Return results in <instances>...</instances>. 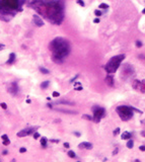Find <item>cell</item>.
Wrapping results in <instances>:
<instances>
[{"label": "cell", "instance_id": "cell-1", "mask_svg": "<svg viewBox=\"0 0 145 162\" xmlns=\"http://www.w3.org/2000/svg\"><path fill=\"white\" fill-rule=\"evenodd\" d=\"M32 7L49 22L60 25L64 19V0H33Z\"/></svg>", "mask_w": 145, "mask_h": 162}, {"label": "cell", "instance_id": "cell-2", "mask_svg": "<svg viewBox=\"0 0 145 162\" xmlns=\"http://www.w3.org/2000/svg\"><path fill=\"white\" fill-rule=\"evenodd\" d=\"M49 49L52 52V61L56 64H62L70 53V44L62 36L55 38L49 45Z\"/></svg>", "mask_w": 145, "mask_h": 162}, {"label": "cell", "instance_id": "cell-3", "mask_svg": "<svg viewBox=\"0 0 145 162\" xmlns=\"http://www.w3.org/2000/svg\"><path fill=\"white\" fill-rule=\"evenodd\" d=\"M23 2L25 1H21V0H0V10L14 12H16L17 10L21 11Z\"/></svg>", "mask_w": 145, "mask_h": 162}, {"label": "cell", "instance_id": "cell-4", "mask_svg": "<svg viewBox=\"0 0 145 162\" xmlns=\"http://www.w3.org/2000/svg\"><path fill=\"white\" fill-rule=\"evenodd\" d=\"M124 59H125L124 54L112 57V58L109 60V62L106 64V66H104V70H106L107 73H109V74H114L118 69H119L121 63L124 61Z\"/></svg>", "mask_w": 145, "mask_h": 162}, {"label": "cell", "instance_id": "cell-5", "mask_svg": "<svg viewBox=\"0 0 145 162\" xmlns=\"http://www.w3.org/2000/svg\"><path fill=\"white\" fill-rule=\"evenodd\" d=\"M116 111L123 122H128L134 116V107L130 105H119L117 106Z\"/></svg>", "mask_w": 145, "mask_h": 162}, {"label": "cell", "instance_id": "cell-6", "mask_svg": "<svg viewBox=\"0 0 145 162\" xmlns=\"http://www.w3.org/2000/svg\"><path fill=\"white\" fill-rule=\"evenodd\" d=\"M92 113H93V116H92V121L94 123H99L100 120L103 117H106V109L102 106H99V105H94L92 106Z\"/></svg>", "mask_w": 145, "mask_h": 162}, {"label": "cell", "instance_id": "cell-7", "mask_svg": "<svg viewBox=\"0 0 145 162\" xmlns=\"http://www.w3.org/2000/svg\"><path fill=\"white\" fill-rule=\"evenodd\" d=\"M14 11H6V10H0V20L3 21H9L13 16L15 15Z\"/></svg>", "mask_w": 145, "mask_h": 162}, {"label": "cell", "instance_id": "cell-8", "mask_svg": "<svg viewBox=\"0 0 145 162\" xmlns=\"http://www.w3.org/2000/svg\"><path fill=\"white\" fill-rule=\"evenodd\" d=\"M37 129H39V127H32V128H26V129H23L21 131H19L17 133V137H25V136H29V135H33L36 132Z\"/></svg>", "mask_w": 145, "mask_h": 162}, {"label": "cell", "instance_id": "cell-9", "mask_svg": "<svg viewBox=\"0 0 145 162\" xmlns=\"http://www.w3.org/2000/svg\"><path fill=\"white\" fill-rule=\"evenodd\" d=\"M8 92L11 93L13 96H16L19 94V87H18V84L16 81H13V82L9 83L8 85Z\"/></svg>", "mask_w": 145, "mask_h": 162}, {"label": "cell", "instance_id": "cell-10", "mask_svg": "<svg viewBox=\"0 0 145 162\" xmlns=\"http://www.w3.org/2000/svg\"><path fill=\"white\" fill-rule=\"evenodd\" d=\"M33 24H36L38 28H42V26L44 25L43 19L40 17L38 14H33Z\"/></svg>", "mask_w": 145, "mask_h": 162}, {"label": "cell", "instance_id": "cell-11", "mask_svg": "<svg viewBox=\"0 0 145 162\" xmlns=\"http://www.w3.org/2000/svg\"><path fill=\"white\" fill-rule=\"evenodd\" d=\"M104 81H106V83H107L110 87H114V85H115V81H114V76H113V74H109V75H107L106 78H104Z\"/></svg>", "mask_w": 145, "mask_h": 162}, {"label": "cell", "instance_id": "cell-12", "mask_svg": "<svg viewBox=\"0 0 145 162\" xmlns=\"http://www.w3.org/2000/svg\"><path fill=\"white\" fill-rule=\"evenodd\" d=\"M79 149H86V150H90L92 149V144L89 143V142H82L78 145Z\"/></svg>", "mask_w": 145, "mask_h": 162}, {"label": "cell", "instance_id": "cell-13", "mask_svg": "<svg viewBox=\"0 0 145 162\" xmlns=\"http://www.w3.org/2000/svg\"><path fill=\"white\" fill-rule=\"evenodd\" d=\"M15 60H16V55L14 53H10L8 60L6 61V64H7V65H12V64L15 62Z\"/></svg>", "mask_w": 145, "mask_h": 162}, {"label": "cell", "instance_id": "cell-14", "mask_svg": "<svg viewBox=\"0 0 145 162\" xmlns=\"http://www.w3.org/2000/svg\"><path fill=\"white\" fill-rule=\"evenodd\" d=\"M55 104H65V105H74V102L69 100H57L55 101Z\"/></svg>", "mask_w": 145, "mask_h": 162}, {"label": "cell", "instance_id": "cell-15", "mask_svg": "<svg viewBox=\"0 0 145 162\" xmlns=\"http://www.w3.org/2000/svg\"><path fill=\"white\" fill-rule=\"evenodd\" d=\"M131 134L129 133L128 131H125V132H123V134L121 135V138H122V140H129V139H131Z\"/></svg>", "mask_w": 145, "mask_h": 162}, {"label": "cell", "instance_id": "cell-16", "mask_svg": "<svg viewBox=\"0 0 145 162\" xmlns=\"http://www.w3.org/2000/svg\"><path fill=\"white\" fill-rule=\"evenodd\" d=\"M140 83H141V81L140 80H134L133 81V84H132V86H133V88L134 89H136V90H139V87H140Z\"/></svg>", "mask_w": 145, "mask_h": 162}, {"label": "cell", "instance_id": "cell-17", "mask_svg": "<svg viewBox=\"0 0 145 162\" xmlns=\"http://www.w3.org/2000/svg\"><path fill=\"white\" fill-rule=\"evenodd\" d=\"M56 110L58 111H61V113H70V114H76L77 113L76 111H73V110H69V109H56Z\"/></svg>", "mask_w": 145, "mask_h": 162}, {"label": "cell", "instance_id": "cell-18", "mask_svg": "<svg viewBox=\"0 0 145 162\" xmlns=\"http://www.w3.org/2000/svg\"><path fill=\"white\" fill-rule=\"evenodd\" d=\"M49 85H50V81L46 80V81H44V82L41 83V88L42 89H47L49 87Z\"/></svg>", "mask_w": 145, "mask_h": 162}, {"label": "cell", "instance_id": "cell-19", "mask_svg": "<svg viewBox=\"0 0 145 162\" xmlns=\"http://www.w3.org/2000/svg\"><path fill=\"white\" fill-rule=\"evenodd\" d=\"M47 143H48V139L46 137H42L41 139V145L43 148H47Z\"/></svg>", "mask_w": 145, "mask_h": 162}, {"label": "cell", "instance_id": "cell-20", "mask_svg": "<svg viewBox=\"0 0 145 162\" xmlns=\"http://www.w3.org/2000/svg\"><path fill=\"white\" fill-rule=\"evenodd\" d=\"M126 146H127V148H129V149H132L133 146H134V141H133L132 139L127 140V144H126Z\"/></svg>", "mask_w": 145, "mask_h": 162}, {"label": "cell", "instance_id": "cell-21", "mask_svg": "<svg viewBox=\"0 0 145 162\" xmlns=\"http://www.w3.org/2000/svg\"><path fill=\"white\" fill-rule=\"evenodd\" d=\"M139 90L141 91L142 93H145V80H142L140 83V87H139Z\"/></svg>", "mask_w": 145, "mask_h": 162}, {"label": "cell", "instance_id": "cell-22", "mask_svg": "<svg viewBox=\"0 0 145 162\" xmlns=\"http://www.w3.org/2000/svg\"><path fill=\"white\" fill-rule=\"evenodd\" d=\"M39 70L41 71V72H42L43 74H49V73H50V71H49L48 69H46L45 67H42V66H41V67H39Z\"/></svg>", "mask_w": 145, "mask_h": 162}, {"label": "cell", "instance_id": "cell-23", "mask_svg": "<svg viewBox=\"0 0 145 162\" xmlns=\"http://www.w3.org/2000/svg\"><path fill=\"white\" fill-rule=\"evenodd\" d=\"M67 154H68V156H69L70 158H75V157H76L75 152L72 151V150H69V151H68V153H67Z\"/></svg>", "mask_w": 145, "mask_h": 162}, {"label": "cell", "instance_id": "cell-24", "mask_svg": "<svg viewBox=\"0 0 145 162\" xmlns=\"http://www.w3.org/2000/svg\"><path fill=\"white\" fill-rule=\"evenodd\" d=\"M82 119L87 120V121H92V116H90V114H83Z\"/></svg>", "mask_w": 145, "mask_h": 162}, {"label": "cell", "instance_id": "cell-25", "mask_svg": "<svg viewBox=\"0 0 145 162\" xmlns=\"http://www.w3.org/2000/svg\"><path fill=\"white\" fill-rule=\"evenodd\" d=\"M99 8H100V9H108V8H109V5H108L107 3H100L99 6Z\"/></svg>", "mask_w": 145, "mask_h": 162}, {"label": "cell", "instance_id": "cell-26", "mask_svg": "<svg viewBox=\"0 0 145 162\" xmlns=\"http://www.w3.org/2000/svg\"><path fill=\"white\" fill-rule=\"evenodd\" d=\"M94 15L97 16V17H99V16L103 15V12L100 11V10H99V9H95V10H94Z\"/></svg>", "mask_w": 145, "mask_h": 162}, {"label": "cell", "instance_id": "cell-27", "mask_svg": "<svg viewBox=\"0 0 145 162\" xmlns=\"http://www.w3.org/2000/svg\"><path fill=\"white\" fill-rule=\"evenodd\" d=\"M135 46L137 47V48H141V47L143 46V44L141 40H136V43H135Z\"/></svg>", "mask_w": 145, "mask_h": 162}, {"label": "cell", "instance_id": "cell-28", "mask_svg": "<svg viewBox=\"0 0 145 162\" xmlns=\"http://www.w3.org/2000/svg\"><path fill=\"white\" fill-rule=\"evenodd\" d=\"M120 131H121L120 128H117V129H115L114 132H113V135H114V136H117V135H119L120 134Z\"/></svg>", "mask_w": 145, "mask_h": 162}, {"label": "cell", "instance_id": "cell-29", "mask_svg": "<svg viewBox=\"0 0 145 162\" xmlns=\"http://www.w3.org/2000/svg\"><path fill=\"white\" fill-rule=\"evenodd\" d=\"M76 2L78 3V4L81 6V7H84V6H85V3H84L83 0H76Z\"/></svg>", "mask_w": 145, "mask_h": 162}, {"label": "cell", "instance_id": "cell-30", "mask_svg": "<svg viewBox=\"0 0 145 162\" xmlns=\"http://www.w3.org/2000/svg\"><path fill=\"white\" fill-rule=\"evenodd\" d=\"M10 144V140H9V138L8 139H6V140H3V145L4 146H7V145Z\"/></svg>", "mask_w": 145, "mask_h": 162}, {"label": "cell", "instance_id": "cell-31", "mask_svg": "<svg viewBox=\"0 0 145 162\" xmlns=\"http://www.w3.org/2000/svg\"><path fill=\"white\" fill-rule=\"evenodd\" d=\"M33 139H39V138H40V134L38 133V132H35V133H33Z\"/></svg>", "mask_w": 145, "mask_h": 162}, {"label": "cell", "instance_id": "cell-32", "mask_svg": "<svg viewBox=\"0 0 145 162\" xmlns=\"http://www.w3.org/2000/svg\"><path fill=\"white\" fill-rule=\"evenodd\" d=\"M74 89H75L76 91H81V90L83 89V87H82V85H78V86L74 87Z\"/></svg>", "mask_w": 145, "mask_h": 162}, {"label": "cell", "instance_id": "cell-33", "mask_svg": "<svg viewBox=\"0 0 145 162\" xmlns=\"http://www.w3.org/2000/svg\"><path fill=\"white\" fill-rule=\"evenodd\" d=\"M52 95H53V97H59L60 96V93L58 92V91H54V92L52 93Z\"/></svg>", "mask_w": 145, "mask_h": 162}, {"label": "cell", "instance_id": "cell-34", "mask_svg": "<svg viewBox=\"0 0 145 162\" xmlns=\"http://www.w3.org/2000/svg\"><path fill=\"white\" fill-rule=\"evenodd\" d=\"M0 105H1V107L3 109H7V104H6L5 102H1V104H0Z\"/></svg>", "mask_w": 145, "mask_h": 162}, {"label": "cell", "instance_id": "cell-35", "mask_svg": "<svg viewBox=\"0 0 145 162\" xmlns=\"http://www.w3.org/2000/svg\"><path fill=\"white\" fill-rule=\"evenodd\" d=\"M25 152H26V149L25 147H21V149H19V153H25Z\"/></svg>", "mask_w": 145, "mask_h": 162}, {"label": "cell", "instance_id": "cell-36", "mask_svg": "<svg viewBox=\"0 0 145 162\" xmlns=\"http://www.w3.org/2000/svg\"><path fill=\"white\" fill-rule=\"evenodd\" d=\"M99 21H100L99 17H95V18L93 19V23H99Z\"/></svg>", "mask_w": 145, "mask_h": 162}, {"label": "cell", "instance_id": "cell-37", "mask_svg": "<svg viewBox=\"0 0 145 162\" xmlns=\"http://www.w3.org/2000/svg\"><path fill=\"white\" fill-rule=\"evenodd\" d=\"M77 77H79V74H77V75H76L75 77H73V78H72L71 80H70V81H69V82H70V83H73V82H74V81H75V79L77 78Z\"/></svg>", "mask_w": 145, "mask_h": 162}, {"label": "cell", "instance_id": "cell-38", "mask_svg": "<svg viewBox=\"0 0 145 162\" xmlns=\"http://www.w3.org/2000/svg\"><path fill=\"white\" fill-rule=\"evenodd\" d=\"M139 150L142 151V152H145V146H144V145H141V146H139Z\"/></svg>", "mask_w": 145, "mask_h": 162}, {"label": "cell", "instance_id": "cell-39", "mask_svg": "<svg viewBox=\"0 0 145 162\" xmlns=\"http://www.w3.org/2000/svg\"><path fill=\"white\" fill-rule=\"evenodd\" d=\"M118 152H119V148L116 147V149H115V150L113 151V155H117V154H118Z\"/></svg>", "mask_w": 145, "mask_h": 162}, {"label": "cell", "instance_id": "cell-40", "mask_svg": "<svg viewBox=\"0 0 145 162\" xmlns=\"http://www.w3.org/2000/svg\"><path fill=\"white\" fill-rule=\"evenodd\" d=\"M63 146L65 147V148H69V147H70V144L68 143V142H65V143L63 144Z\"/></svg>", "mask_w": 145, "mask_h": 162}, {"label": "cell", "instance_id": "cell-41", "mask_svg": "<svg viewBox=\"0 0 145 162\" xmlns=\"http://www.w3.org/2000/svg\"><path fill=\"white\" fill-rule=\"evenodd\" d=\"M1 139L2 140H6V139H8V136H7V135H2V136H1Z\"/></svg>", "mask_w": 145, "mask_h": 162}, {"label": "cell", "instance_id": "cell-42", "mask_svg": "<svg viewBox=\"0 0 145 162\" xmlns=\"http://www.w3.org/2000/svg\"><path fill=\"white\" fill-rule=\"evenodd\" d=\"M74 83V87H76V86H78V85H81V83L79 82V81H76V82H73Z\"/></svg>", "mask_w": 145, "mask_h": 162}, {"label": "cell", "instance_id": "cell-43", "mask_svg": "<svg viewBox=\"0 0 145 162\" xmlns=\"http://www.w3.org/2000/svg\"><path fill=\"white\" fill-rule=\"evenodd\" d=\"M4 48H5V45H3V44H0V51L3 50Z\"/></svg>", "mask_w": 145, "mask_h": 162}, {"label": "cell", "instance_id": "cell-44", "mask_svg": "<svg viewBox=\"0 0 145 162\" xmlns=\"http://www.w3.org/2000/svg\"><path fill=\"white\" fill-rule=\"evenodd\" d=\"M74 135H75L76 137H80V133H78V132H74Z\"/></svg>", "mask_w": 145, "mask_h": 162}, {"label": "cell", "instance_id": "cell-45", "mask_svg": "<svg viewBox=\"0 0 145 162\" xmlns=\"http://www.w3.org/2000/svg\"><path fill=\"white\" fill-rule=\"evenodd\" d=\"M2 154H3V155H7V154H8V151H7V150H4V151L2 152Z\"/></svg>", "mask_w": 145, "mask_h": 162}, {"label": "cell", "instance_id": "cell-46", "mask_svg": "<svg viewBox=\"0 0 145 162\" xmlns=\"http://www.w3.org/2000/svg\"><path fill=\"white\" fill-rule=\"evenodd\" d=\"M51 142H54V143H59V140H54V139H52Z\"/></svg>", "mask_w": 145, "mask_h": 162}, {"label": "cell", "instance_id": "cell-47", "mask_svg": "<svg viewBox=\"0 0 145 162\" xmlns=\"http://www.w3.org/2000/svg\"><path fill=\"white\" fill-rule=\"evenodd\" d=\"M141 135H142L143 137H145V131H142V132H141Z\"/></svg>", "mask_w": 145, "mask_h": 162}, {"label": "cell", "instance_id": "cell-48", "mask_svg": "<svg viewBox=\"0 0 145 162\" xmlns=\"http://www.w3.org/2000/svg\"><path fill=\"white\" fill-rule=\"evenodd\" d=\"M139 58H140V59H144V56H143V55H140Z\"/></svg>", "mask_w": 145, "mask_h": 162}, {"label": "cell", "instance_id": "cell-49", "mask_svg": "<svg viewBox=\"0 0 145 162\" xmlns=\"http://www.w3.org/2000/svg\"><path fill=\"white\" fill-rule=\"evenodd\" d=\"M142 13H143V14H145V8L142 10Z\"/></svg>", "mask_w": 145, "mask_h": 162}, {"label": "cell", "instance_id": "cell-50", "mask_svg": "<svg viewBox=\"0 0 145 162\" xmlns=\"http://www.w3.org/2000/svg\"><path fill=\"white\" fill-rule=\"evenodd\" d=\"M47 1H50V0H47Z\"/></svg>", "mask_w": 145, "mask_h": 162}]
</instances>
